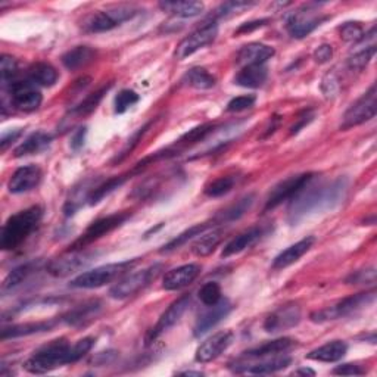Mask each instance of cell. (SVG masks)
<instances>
[{"instance_id": "6da1fadb", "label": "cell", "mask_w": 377, "mask_h": 377, "mask_svg": "<svg viewBox=\"0 0 377 377\" xmlns=\"http://www.w3.org/2000/svg\"><path fill=\"white\" fill-rule=\"evenodd\" d=\"M309 182L293 199H290L288 221L292 225H297L301 220L311 214H317L327 209L338 206L348 190V178L339 177L330 183L311 185Z\"/></svg>"}, {"instance_id": "7a4b0ae2", "label": "cell", "mask_w": 377, "mask_h": 377, "mask_svg": "<svg viewBox=\"0 0 377 377\" xmlns=\"http://www.w3.org/2000/svg\"><path fill=\"white\" fill-rule=\"evenodd\" d=\"M43 217L42 206H30L18 214L8 218L2 228L0 247L4 251H13L30 237V235L39 227Z\"/></svg>"}, {"instance_id": "3957f363", "label": "cell", "mask_w": 377, "mask_h": 377, "mask_svg": "<svg viewBox=\"0 0 377 377\" xmlns=\"http://www.w3.org/2000/svg\"><path fill=\"white\" fill-rule=\"evenodd\" d=\"M71 343L67 339H56L42 347L24 363V369L32 374H44L61 366L73 364Z\"/></svg>"}, {"instance_id": "277c9868", "label": "cell", "mask_w": 377, "mask_h": 377, "mask_svg": "<svg viewBox=\"0 0 377 377\" xmlns=\"http://www.w3.org/2000/svg\"><path fill=\"white\" fill-rule=\"evenodd\" d=\"M139 262V258L127 259L123 262H113V264H106L102 267H97L90 271H85L83 274L73 278L70 286L75 289H96L102 288L116 282L117 278L124 277L131 268Z\"/></svg>"}, {"instance_id": "5b68a950", "label": "cell", "mask_w": 377, "mask_h": 377, "mask_svg": "<svg viewBox=\"0 0 377 377\" xmlns=\"http://www.w3.org/2000/svg\"><path fill=\"white\" fill-rule=\"evenodd\" d=\"M139 13V9L133 5H117L108 8L106 11H97L90 15H87L86 18L81 21V28L86 32H105L111 31L116 27L121 25L123 23L135 18Z\"/></svg>"}, {"instance_id": "8992f818", "label": "cell", "mask_w": 377, "mask_h": 377, "mask_svg": "<svg viewBox=\"0 0 377 377\" xmlns=\"http://www.w3.org/2000/svg\"><path fill=\"white\" fill-rule=\"evenodd\" d=\"M374 299H376L374 290L351 295V297L339 301L338 304L332 307H327V308L311 313L309 320L313 323H326V321H333L342 317H348L351 314L358 313V311H361L363 308H367L369 305H371Z\"/></svg>"}, {"instance_id": "52a82bcc", "label": "cell", "mask_w": 377, "mask_h": 377, "mask_svg": "<svg viewBox=\"0 0 377 377\" xmlns=\"http://www.w3.org/2000/svg\"><path fill=\"white\" fill-rule=\"evenodd\" d=\"M162 270V264H154L142 271L125 276L118 283H116L109 289V297L113 299H127L133 297V295L139 293L140 290L149 286L154 280H156V277L161 274Z\"/></svg>"}, {"instance_id": "ba28073f", "label": "cell", "mask_w": 377, "mask_h": 377, "mask_svg": "<svg viewBox=\"0 0 377 377\" xmlns=\"http://www.w3.org/2000/svg\"><path fill=\"white\" fill-rule=\"evenodd\" d=\"M4 92L9 94V105L24 112H32L42 105L43 96L30 80H15Z\"/></svg>"}, {"instance_id": "9c48e42d", "label": "cell", "mask_w": 377, "mask_h": 377, "mask_svg": "<svg viewBox=\"0 0 377 377\" xmlns=\"http://www.w3.org/2000/svg\"><path fill=\"white\" fill-rule=\"evenodd\" d=\"M377 112V90L373 85L357 102H354L348 111L343 113L340 130H350L352 127L361 125L371 118H374Z\"/></svg>"}, {"instance_id": "30bf717a", "label": "cell", "mask_w": 377, "mask_h": 377, "mask_svg": "<svg viewBox=\"0 0 377 377\" xmlns=\"http://www.w3.org/2000/svg\"><path fill=\"white\" fill-rule=\"evenodd\" d=\"M316 178L314 173H305V174H298V175H290L285 180H282L280 183H277L266 201L264 212L277 208L278 205H282L286 201L293 199L309 182H313Z\"/></svg>"}, {"instance_id": "8fae6325", "label": "cell", "mask_w": 377, "mask_h": 377, "mask_svg": "<svg viewBox=\"0 0 377 377\" xmlns=\"http://www.w3.org/2000/svg\"><path fill=\"white\" fill-rule=\"evenodd\" d=\"M131 217V212L130 211H123V212H116V214H111L108 217H102L99 220L93 221L87 228L85 235L81 236L80 239H77L74 243L71 249H83L86 248L87 245L93 243L94 240L104 237L105 235L111 233L116 230V228L121 227L128 218Z\"/></svg>"}, {"instance_id": "7c38bea8", "label": "cell", "mask_w": 377, "mask_h": 377, "mask_svg": "<svg viewBox=\"0 0 377 377\" xmlns=\"http://www.w3.org/2000/svg\"><path fill=\"white\" fill-rule=\"evenodd\" d=\"M218 36V25L214 21H209L205 25H202L201 28H198L196 31H193L192 35H189L187 37H185L182 42L178 43V46L175 47V52L174 56L178 61H183L189 56H192L193 54H196L201 49H204L205 46L211 44L214 42Z\"/></svg>"}, {"instance_id": "4fadbf2b", "label": "cell", "mask_w": 377, "mask_h": 377, "mask_svg": "<svg viewBox=\"0 0 377 377\" xmlns=\"http://www.w3.org/2000/svg\"><path fill=\"white\" fill-rule=\"evenodd\" d=\"M96 257L94 252H87L83 249H70L63 255L52 259L46 266V271L54 277H65L83 268L86 264Z\"/></svg>"}, {"instance_id": "5bb4252c", "label": "cell", "mask_w": 377, "mask_h": 377, "mask_svg": "<svg viewBox=\"0 0 377 377\" xmlns=\"http://www.w3.org/2000/svg\"><path fill=\"white\" fill-rule=\"evenodd\" d=\"M190 302H192L190 295H185V297L174 301L168 307V309L166 311V313H163L159 317L158 323L152 327L149 332H147V335H146V345H151V343L155 342L162 333H166L167 330L171 329L174 324H177L180 321V319H182L183 314L187 311Z\"/></svg>"}, {"instance_id": "9a60e30c", "label": "cell", "mask_w": 377, "mask_h": 377, "mask_svg": "<svg viewBox=\"0 0 377 377\" xmlns=\"http://www.w3.org/2000/svg\"><path fill=\"white\" fill-rule=\"evenodd\" d=\"M329 16L316 15L314 11H311L308 6L305 11L295 12L290 18L288 20V31L290 37L293 39H304L309 36L316 28L321 25L323 21H326Z\"/></svg>"}, {"instance_id": "2e32d148", "label": "cell", "mask_w": 377, "mask_h": 377, "mask_svg": "<svg viewBox=\"0 0 377 377\" xmlns=\"http://www.w3.org/2000/svg\"><path fill=\"white\" fill-rule=\"evenodd\" d=\"M233 339L235 335L230 330H223L216 333L214 336H211L204 343H201L199 348L196 350L194 359L201 364L214 361V359H217L228 347L232 345Z\"/></svg>"}, {"instance_id": "e0dca14e", "label": "cell", "mask_w": 377, "mask_h": 377, "mask_svg": "<svg viewBox=\"0 0 377 377\" xmlns=\"http://www.w3.org/2000/svg\"><path fill=\"white\" fill-rule=\"evenodd\" d=\"M301 321V308L298 305H285L271 313L264 321V330L268 333H277L292 329Z\"/></svg>"}, {"instance_id": "ac0fdd59", "label": "cell", "mask_w": 377, "mask_h": 377, "mask_svg": "<svg viewBox=\"0 0 377 377\" xmlns=\"http://www.w3.org/2000/svg\"><path fill=\"white\" fill-rule=\"evenodd\" d=\"M233 305L228 299H221L218 304L209 307V309L206 313H204L198 321H196L194 327H193V336L194 338H201L205 333H208L211 329H214V327L221 323L228 314L232 313Z\"/></svg>"}, {"instance_id": "d6986e66", "label": "cell", "mask_w": 377, "mask_h": 377, "mask_svg": "<svg viewBox=\"0 0 377 377\" xmlns=\"http://www.w3.org/2000/svg\"><path fill=\"white\" fill-rule=\"evenodd\" d=\"M42 175L43 173L39 166H32L31 163V166L21 167L9 178L8 189L13 194L30 192L39 186V183L42 182Z\"/></svg>"}, {"instance_id": "ffe728a7", "label": "cell", "mask_w": 377, "mask_h": 377, "mask_svg": "<svg viewBox=\"0 0 377 377\" xmlns=\"http://www.w3.org/2000/svg\"><path fill=\"white\" fill-rule=\"evenodd\" d=\"M264 361L248 366L247 363H235L230 366L233 373H248V374H273L280 370H285L290 366L292 358L288 355H277L270 358H262Z\"/></svg>"}, {"instance_id": "44dd1931", "label": "cell", "mask_w": 377, "mask_h": 377, "mask_svg": "<svg viewBox=\"0 0 377 377\" xmlns=\"http://www.w3.org/2000/svg\"><path fill=\"white\" fill-rule=\"evenodd\" d=\"M102 309H104V304L101 301H97V299L89 301V302H85L83 305L73 308L67 314H63L61 317V323H65L73 327L86 326L90 321L96 320V317H99Z\"/></svg>"}, {"instance_id": "7402d4cb", "label": "cell", "mask_w": 377, "mask_h": 377, "mask_svg": "<svg viewBox=\"0 0 377 377\" xmlns=\"http://www.w3.org/2000/svg\"><path fill=\"white\" fill-rule=\"evenodd\" d=\"M201 266L198 264H186L170 270L162 278V288L166 290H180L194 282V278L199 276Z\"/></svg>"}, {"instance_id": "603a6c76", "label": "cell", "mask_w": 377, "mask_h": 377, "mask_svg": "<svg viewBox=\"0 0 377 377\" xmlns=\"http://www.w3.org/2000/svg\"><path fill=\"white\" fill-rule=\"evenodd\" d=\"M297 347V340H293L290 338H280L276 340H270L262 343V345L252 348L249 351H245L242 358L247 359H262V358H270V357H277V355H283L289 352Z\"/></svg>"}, {"instance_id": "cb8c5ba5", "label": "cell", "mask_w": 377, "mask_h": 377, "mask_svg": "<svg viewBox=\"0 0 377 377\" xmlns=\"http://www.w3.org/2000/svg\"><path fill=\"white\" fill-rule=\"evenodd\" d=\"M316 243V237L314 236H308L297 243L290 245L289 248H286L283 252L278 254L274 261H273V268L274 270H283L290 267L295 262L299 261V258H302L311 248H313V245Z\"/></svg>"}, {"instance_id": "d4e9b609", "label": "cell", "mask_w": 377, "mask_h": 377, "mask_svg": "<svg viewBox=\"0 0 377 377\" xmlns=\"http://www.w3.org/2000/svg\"><path fill=\"white\" fill-rule=\"evenodd\" d=\"M266 230L259 225H255V227H251L248 228L247 232L240 233L239 236H236L235 239H232L230 242H228L223 252H221V257L223 258H228L232 255H236V254H240L243 252L245 249H249L251 247H254V245L264 236Z\"/></svg>"}, {"instance_id": "484cf974", "label": "cell", "mask_w": 377, "mask_h": 377, "mask_svg": "<svg viewBox=\"0 0 377 377\" xmlns=\"http://www.w3.org/2000/svg\"><path fill=\"white\" fill-rule=\"evenodd\" d=\"M274 47L262 43H249L243 46L237 54V62L243 67L249 65H264L268 59L274 56Z\"/></svg>"}, {"instance_id": "4316f807", "label": "cell", "mask_w": 377, "mask_h": 377, "mask_svg": "<svg viewBox=\"0 0 377 377\" xmlns=\"http://www.w3.org/2000/svg\"><path fill=\"white\" fill-rule=\"evenodd\" d=\"M59 323H61V319L35 321V323H24V324H15L11 327H5V329L2 330V340L51 332L54 327H56Z\"/></svg>"}, {"instance_id": "83f0119b", "label": "cell", "mask_w": 377, "mask_h": 377, "mask_svg": "<svg viewBox=\"0 0 377 377\" xmlns=\"http://www.w3.org/2000/svg\"><path fill=\"white\" fill-rule=\"evenodd\" d=\"M348 345L343 340H332L311 351L307 358L320 363H336L347 355Z\"/></svg>"}, {"instance_id": "f1b7e54d", "label": "cell", "mask_w": 377, "mask_h": 377, "mask_svg": "<svg viewBox=\"0 0 377 377\" xmlns=\"http://www.w3.org/2000/svg\"><path fill=\"white\" fill-rule=\"evenodd\" d=\"M216 125L214 124H202V125H198V127H194L192 130H189L186 135H183L182 137H180L178 140H175V143L173 146L168 147V151L173 156L178 155L182 151L187 149V147L196 144V143H199L202 140H205L212 131H214Z\"/></svg>"}, {"instance_id": "f546056e", "label": "cell", "mask_w": 377, "mask_h": 377, "mask_svg": "<svg viewBox=\"0 0 377 377\" xmlns=\"http://www.w3.org/2000/svg\"><path fill=\"white\" fill-rule=\"evenodd\" d=\"M268 78V70L264 65H249V67H243L242 71L235 78V83L240 87L247 89H259L264 86Z\"/></svg>"}, {"instance_id": "4dcf8cb0", "label": "cell", "mask_w": 377, "mask_h": 377, "mask_svg": "<svg viewBox=\"0 0 377 377\" xmlns=\"http://www.w3.org/2000/svg\"><path fill=\"white\" fill-rule=\"evenodd\" d=\"M54 137L44 133V131H36V133H32L31 136H28L18 147H16L13 155L16 158H23V156H28V155H37L43 151H46L49 146H51Z\"/></svg>"}, {"instance_id": "1f68e13d", "label": "cell", "mask_w": 377, "mask_h": 377, "mask_svg": "<svg viewBox=\"0 0 377 377\" xmlns=\"http://www.w3.org/2000/svg\"><path fill=\"white\" fill-rule=\"evenodd\" d=\"M96 56V51L90 46H75L67 54H63L61 61L63 67L70 71H77L80 68L86 67Z\"/></svg>"}, {"instance_id": "d6a6232c", "label": "cell", "mask_w": 377, "mask_h": 377, "mask_svg": "<svg viewBox=\"0 0 377 377\" xmlns=\"http://www.w3.org/2000/svg\"><path fill=\"white\" fill-rule=\"evenodd\" d=\"M163 12H168L178 18H193L204 12L205 5L194 0H174V2H161L158 5Z\"/></svg>"}, {"instance_id": "836d02e7", "label": "cell", "mask_w": 377, "mask_h": 377, "mask_svg": "<svg viewBox=\"0 0 377 377\" xmlns=\"http://www.w3.org/2000/svg\"><path fill=\"white\" fill-rule=\"evenodd\" d=\"M58 71L47 62H36L28 68V80L37 86L52 87L58 81Z\"/></svg>"}, {"instance_id": "e575fe53", "label": "cell", "mask_w": 377, "mask_h": 377, "mask_svg": "<svg viewBox=\"0 0 377 377\" xmlns=\"http://www.w3.org/2000/svg\"><path fill=\"white\" fill-rule=\"evenodd\" d=\"M254 202H255V194L243 196L242 199H239L233 205L227 206L224 211H221L220 214L214 218V223L224 224V223H233V221L240 220L252 208Z\"/></svg>"}, {"instance_id": "d590c367", "label": "cell", "mask_w": 377, "mask_h": 377, "mask_svg": "<svg viewBox=\"0 0 377 377\" xmlns=\"http://www.w3.org/2000/svg\"><path fill=\"white\" fill-rule=\"evenodd\" d=\"M223 237H224V232L221 230V228H216V230H211L205 235L202 233L199 239L193 243L192 252L196 257H208L216 251V248L221 243Z\"/></svg>"}, {"instance_id": "8d00e7d4", "label": "cell", "mask_w": 377, "mask_h": 377, "mask_svg": "<svg viewBox=\"0 0 377 377\" xmlns=\"http://www.w3.org/2000/svg\"><path fill=\"white\" fill-rule=\"evenodd\" d=\"M130 175H133L131 174V171L128 174H121V175H117V177H112L109 180H106L105 183L99 185V186H96L90 194H89V199H87V204L89 205H96V204H99L104 198H106L108 194H111L112 192H116L118 187H121L125 182H127V178Z\"/></svg>"}, {"instance_id": "74e56055", "label": "cell", "mask_w": 377, "mask_h": 377, "mask_svg": "<svg viewBox=\"0 0 377 377\" xmlns=\"http://www.w3.org/2000/svg\"><path fill=\"white\" fill-rule=\"evenodd\" d=\"M183 83L189 87L198 89V90H208L216 86L217 80L211 73H208L205 68L194 67L186 73L183 77Z\"/></svg>"}, {"instance_id": "f35d334b", "label": "cell", "mask_w": 377, "mask_h": 377, "mask_svg": "<svg viewBox=\"0 0 377 377\" xmlns=\"http://www.w3.org/2000/svg\"><path fill=\"white\" fill-rule=\"evenodd\" d=\"M39 268V262L36 261H31V262H25V264H21L18 267H15L5 278L4 282V292H8V290H12L15 288H18L20 285H23L27 278L35 273L36 270Z\"/></svg>"}, {"instance_id": "ab89813d", "label": "cell", "mask_w": 377, "mask_h": 377, "mask_svg": "<svg viewBox=\"0 0 377 377\" xmlns=\"http://www.w3.org/2000/svg\"><path fill=\"white\" fill-rule=\"evenodd\" d=\"M212 225H214V224L204 223V224H196V225L187 228V230H185L183 233H180L177 237H174L173 240H170L167 245H163L162 249L159 252L161 254H167V252H171V251L178 249L180 247H183V245H186L193 237L201 236L202 233H205L206 230H209V228H212Z\"/></svg>"}, {"instance_id": "60d3db41", "label": "cell", "mask_w": 377, "mask_h": 377, "mask_svg": "<svg viewBox=\"0 0 377 377\" xmlns=\"http://www.w3.org/2000/svg\"><path fill=\"white\" fill-rule=\"evenodd\" d=\"M96 186H90V180H87V182L81 183V186L75 187L71 193V196L68 198L67 204H65L63 206V212L67 217H71L74 216L75 212L83 206V204L89 199V194L90 192L94 189Z\"/></svg>"}, {"instance_id": "b9f144b4", "label": "cell", "mask_w": 377, "mask_h": 377, "mask_svg": "<svg viewBox=\"0 0 377 377\" xmlns=\"http://www.w3.org/2000/svg\"><path fill=\"white\" fill-rule=\"evenodd\" d=\"M109 87L111 86H105V87H102L99 90H96L94 93L89 94L83 102H80L75 108L71 109L73 116H75V117H87V116H90V113L94 112L96 108L99 106V104L102 102L104 96L106 94V92L109 90Z\"/></svg>"}, {"instance_id": "7bdbcfd3", "label": "cell", "mask_w": 377, "mask_h": 377, "mask_svg": "<svg viewBox=\"0 0 377 377\" xmlns=\"http://www.w3.org/2000/svg\"><path fill=\"white\" fill-rule=\"evenodd\" d=\"M236 183H237L236 175H223L216 178L214 182H211L209 185H206L204 192L208 198H221V196L232 192Z\"/></svg>"}, {"instance_id": "ee69618b", "label": "cell", "mask_w": 377, "mask_h": 377, "mask_svg": "<svg viewBox=\"0 0 377 377\" xmlns=\"http://www.w3.org/2000/svg\"><path fill=\"white\" fill-rule=\"evenodd\" d=\"M255 5V2H247V0H230V2H224L212 13V21L216 23V20L230 18V16L237 15Z\"/></svg>"}, {"instance_id": "f6af8a7d", "label": "cell", "mask_w": 377, "mask_h": 377, "mask_svg": "<svg viewBox=\"0 0 377 377\" xmlns=\"http://www.w3.org/2000/svg\"><path fill=\"white\" fill-rule=\"evenodd\" d=\"M376 44H370L363 51H358L354 55H351L348 58V67L351 71H363L367 65L370 63V61L373 59V56L376 55Z\"/></svg>"}, {"instance_id": "bcb514c9", "label": "cell", "mask_w": 377, "mask_h": 377, "mask_svg": "<svg viewBox=\"0 0 377 377\" xmlns=\"http://www.w3.org/2000/svg\"><path fill=\"white\" fill-rule=\"evenodd\" d=\"M151 124H152V121H149V123H146L143 127H140L137 131H136V133L133 135V136H131L130 139H128V142H127V144L123 147V151L120 152V154H117L116 155V158H113L112 159V163H120V162H123L131 152H133L135 151V147L139 144V142L142 140V137L146 135V131L147 130H149V127H151Z\"/></svg>"}, {"instance_id": "7dc6e473", "label": "cell", "mask_w": 377, "mask_h": 377, "mask_svg": "<svg viewBox=\"0 0 377 377\" xmlns=\"http://www.w3.org/2000/svg\"><path fill=\"white\" fill-rule=\"evenodd\" d=\"M199 299L204 305L212 307L223 299L221 288L216 282H208L199 289Z\"/></svg>"}, {"instance_id": "c3c4849f", "label": "cell", "mask_w": 377, "mask_h": 377, "mask_svg": "<svg viewBox=\"0 0 377 377\" xmlns=\"http://www.w3.org/2000/svg\"><path fill=\"white\" fill-rule=\"evenodd\" d=\"M140 101V96L130 89L121 90L116 96V102H113V109H116V113H124L128 111L131 106H135Z\"/></svg>"}, {"instance_id": "681fc988", "label": "cell", "mask_w": 377, "mask_h": 377, "mask_svg": "<svg viewBox=\"0 0 377 377\" xmlns=\"http://www.w3.org/2000/svg\"><path fill=\"white\" fill-rule=\"evenodd\" d=\"M339 35L343 42L359 43L364 39V28L359 23H345L339 28Z\"/></svg>"}, {"instance_id": "f907efd6", "label": "cell", "mask_w": 377, "mask_h": 377, "mask_svg": "<svg viewBox=\"0 0 377 377\" xmlns=\"http://www.w3.org/2000/svg\"><path fill=\"white\" fill-rule=\"evenodd\" d=\"M16 71H18V63L9 55H4L0 59V74H2V89L8 87L12 81H15Z\"/></svg>"}, {"instance_id": "816d5d0a", "label": "cell", "mask_w": 377, "mask_h": 377, "mask_svg": "<svg viewBox=\"0 0 377 377\" xmlns=\"http://www.w3.org/2000/svg\"><path fill=\"white\" fill-rule=\"evenodd\" d=\"M93 345H94V338H92V336L83 338V339H80L78 342H75L74 345L71 347V361L73 363L80 361L81 358L86 357L92 351Z\"/></svg>"}, {"instance_id": "f5cc1de1", "label": "cell", "mask_w": 377, "mask_h": 377, "mask_svg": "<svg viewBox=\"0 0 377 377\" xmlns=\"http://www.w3.org/2000/svg\"><path fill=\"white\" fill-rule=\"evenodd\" d=\"M257 102V97L252 94H243V96H237L233 97V99L227 104L225 111L227 112H242L245 109H249L255 105Z\"/></svg>"}, {"instance_id": "db71d44e", "label": "cell", "mask_w": 377, "mask_h": 377, "mask_svg": "<svg viewBox=\"0 0 377 377\" xmlns=\"http://www.w3.org/2000/svg\"><path fill=\"white\" fill-rule=\"evenodd\" d=\"M347 283L348 285H374L376 283V270L367 268V270H359L352 273L348 278H347Z\"/></svg>"}, {"instance_id": "11a10c76", "label": "cell", "mask_w": 377, "mask_h": 377, "mask_svg": "<svg viewBox=\"0 0 377 377\" xmlns=\"http://www.w3.org/2000/svg\"><path fill=\"white\" fill-rule=\"evenodd\" d=\"M321 90H323V93H324V96L327 97V99H333V97H336L339 90H340L339 78L333 73L327 74L321 81Z\"/></svg>"}, {"instance_id": "9f6ffc18", "label": "cell", "mask_w": 377, "mask_h": 377, "mask_svg": "<svg viewBox=\"0 0 377 377\" xmlns=\"http://www.w3.org/2000/svg\"><path fill=\"white\" fill-rule=\"evenodd\" d=\"M366 373H367V370L363 366L354 364V363H347V364L338 366L333 370V374H339V376H363Z\"/></svg>"}, {"instance_id": "6f0895ef", "label": "cell", "mask_w": 377, "mask_h": 377, "mask_svg": "<svg viewBox=\"0 0 377 377\" xmlns=\"http://www.w3.org/2000/svg\"><path fill=\"white\" fill-rule=\"evenodd\" d=\"M316 117V113L314 112H311V111H305L301 117H298L297 123H295L292 127H290V136H295V135H298L299 131L308 125L311 121L314 120Z\"/></svg>"}, {"instance_id": "680465c9", "label": "cell", "mask_w": 377, "mask_h": 377, "mask_svg": "<svg viewBox=\"0 0 377 377\" xmlns=\"http://www.w3.org/2000/svg\"><path fill=\"white\" fill-rule=\"evenodd\" d=\"M333 58V47L330 44H321L316 49L314 61L317 63H326Z\"/></svg>"}, {"instance_id": "91938a15", "label": "cell", "mask_w": 377, "mask_h": 377, "mask_svg": "<svg viewBox=\"0 0 377 377\" xmlns=\"http://www.w3.org/2000/svg\"><path fill=\"white\" fill-rule=\"evenodd\" d=\"M267 23H268V20H255V21H251V23H245L235 31V36L249 35V32H252V31H255L258 28L266 27Z\"/></svg>"}, {"instance_id": "94428289", "label": "cell", "mask_w": 377, "mask_h": 377, "mask_svg": "<svg viewBox=\"0 0 377 377\" xmlns=\"http://www.w3.org/2000/svg\"><path fill=\"white\" fill-rule=\"evenodd\" d=\"M86 136H87V128L86 127H80L78 130L74 131V135L71 136V149L73 151H80L81 147L85 146L86 142Z\"/></svg>"}, {"instance_id": "6125c7cd", "label": "cell", "mask_w": 377, "mask_h": 377, "mask_svg": "<svg viewBox=\"0 0 377 377\" xmlns=\"http://www.w3.org/2000/svg\"><path fill=\"white\" fill-rule=\"evenodd\" d=\"M21 133H23L21 130H12V131H8V133H4L2 140H0V149H2V152H5L8 147L21 136Z\"/></svg>"}, {"instance_id": "be15d7a7", "label": "cell", "mask_w": 377, "mask_h": 377, "mask_svg": "<svg viewBox=\"0 0 377 377\" xmlns=\"http://www.w3.org/2000/svg\"><path fill=\"white\" fill-rule=\"evenodd\" d=\"M113 357H116V352H113V351L101 352V354H97V355L93 358V363L99 361V359H101V363H99V364H105V363H109V361H112Z\"/></svg>"}, {"instance_id": "e7e4bbea", "label": "cell", "mask_w": 377, "mask_h": 377, "mask_svg": "<svg viewBox=\"0 0 377 377\" xmlns=\"http://www.w3.org/2000/svg\"><path fill=\"white\" fill-rule=\"evenodd\" d=\"M293 374H304V376H307V374H309V376H314L316 373H314L313 370H309V369H299L298 371H295Z\"/></svg>"}, {"instance_id": "03108f58", "label": "cell", "mask_w": 377, "mask_h": 377, "mask_svg": "<svg viewBox=\"0 0 377 377\" xmlns=\"http://www.w3.org/2000/svg\"><path fill=\"white\" fill-rule=\"evenodd\" d=\"M180 374H183V376H202L201 371H183V373H180Z\"/></svg>"}]
</instances>
